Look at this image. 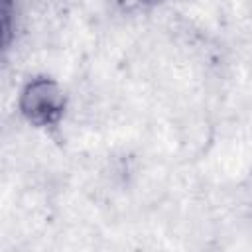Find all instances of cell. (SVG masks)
<instances>
[{
    "instance_id": "cell-1",
    "label": "cell",
    "mask_w": 252,
    "mask_h": 252,
    "mask_svg": "<svg viewBox=\"0 0 252 252\" xmlns=\"http://www.w3.org/2000/svg\"><path fill=\"white\" fill-rule=\"evenodd\" d=\"M63 106V91L49 79H33L26 85L20 96L22 114L33 124H53L61 116Z\"/></svg>"
}]
</instances>
